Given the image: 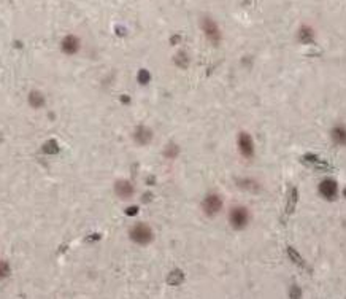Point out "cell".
I'll list each match as a JSON object with an SVG mask.
<instances>
[{
	"mask_svg": "<svg viewBox=\"0 0 346 299\" xmlns=\"http://www.w3.org/2000/svg\"><path fill=\"white\" fill-rule=\"evenodd\" d=\"M130 239L138 245H148L153 240V229L145 223H138L130 229Z\"/></svg>",
	"mask_w": 346,
	"mask_h": 299,
	"instance_id": "1",
	"label": "cell"
},
{
	"mask_svg": "<svg viewBox=\"0 0 346 299\" xmlns=\"http://www.w3.org/2000/svg\"><path fill=\"white\" fill-rule=\"evenodd\" d=\"M230 224H232L234 229H237V231H241V229L246 228V224L250 223V214H248V210L245 207H235L230 212Z\"/></svg>",
	"mask_w": 346,
	"mask_h": 299,
	"instance_id": "2",
	"label": "cell"
},
{
	"mask_svg": "<svg viewBox=\"0 0 346 299\" xmlns=\"http://www.w3.org/2000/svg\"><path fill=\"white\" fill-rule=\"evenodd\" d=\"M202 209H204V214L206 216H215L222 209V199L218 194H208L202 202Z\"/></svg>",
	"mask_w": 346,
	"mask_h": 299,
	"instance_id": "3",
	"label": "cell"
},
{
	"mask_svg": "<svg viewBox=\"0 0 346 299\" xmlns=\"http://www.w3.org/2000/svg\"><path fill=\"white\" fill-rule=\"evenodd\" d=\"M237 143H238V150H240L241 156H245L248 159L254 156V142H252L250 134H246V132H240Z\"/></svg>",
	"mask_w": 346,
	"mask_h": 299,
	"instance_id": "4",
	"label": "cell"
},
{
	"mask_svg": "<svg viewBox=\"0 0 346 299\" xmlns=\"http://www.w3.org/2000/svg\"><path fill=\"white\" fill-rule=\"evenodd\" d=\"M202 29H204L205 37L208 38L211 43H219V40H221V32H219V27L215 21L210 18L202 19Z\"/></svg>",
	"mask_w": 346,
	"mask_h": 299,
	"instance_id": "5",
	"label": "cell"
},
{
	"mask_svg": "<svg viewBox=\"0 0 346 299\" xmlns=\"http://www.w3.org/2000/svg\"><path fill=\"white\" fill-rule=\"evenodd\" d=\"M337 191H338V188H337V182L335 180H332V178H326V180L321 182L319 193L322 194V198H326L329 200L335 199Z\"/></svg>",
	"mask_w": 346,
	"mask_h": 299,
	"instance_id": "6",
	"label": "cell"
},
{
	"mask_svg": "<svg viewBox=\"0 0 346 299\" xmlns=\"http://www.w3.org/2000/svg\"><path fill=\"white\" fill-rule=\"evenodd\" d=\"M114 191H116L119 198L127 199L134 194V186H132V183H129L127 180H118L116 185H114Z\"/></svg>",
	"mask_w": 346,
	"mask_h": 299,
	"instance_id": "7",
	"label": "cell"
},
{
	"mask_svg": "<svg viewBox=\"0 0 346 299\" xmlns=\"http://www.w3.org/2000/svg\"><path fill=\"white\" fill-rule=\"evenodd\" d=\"M79 50V40L73 35H68L62 40V51H64L65 54H75L77 51Z\"/></svg>",
	"mask_w": 346,
	"mask_h": 299,
	"instance_id": "8",
	"label": "cell"
},
{
	"mask_svg": "<svg viewBox=\"0 0 346 299\" xmlns=\"http://www.w3.org/2000/svg\"><path fill=\"white\" fill-rule=\"evenodd\" d=\"M332 140L337 145H346V128L343 126H335L332 129Z\"/></svg>",
	"mask_w": 346,
	"mask_h": 299,
	"instance_id": "9",
	"label": "cell"
},
{
	"mask_svg": "<svg viewBox=\"0 0 346 299\" xmlns=\"http://www.w3.org/2000/svg\"><path fill=\"white\" fill-rule=\"evenodd\" d=\"M299 38H300L302 43H310L311 40H313V32H311V29L310 27H302Z\"/></svg>",
	"mask_w": 346,
	"mask_h": 299,
	"instance_id": "10",
	"label": "cell"
},
{
	"mask_svg": "<svg viewBox=\"0 0 346 299\" xmlns=\"http://www.w3.org/2000/svg\"><path fill=\"white\" fill-rule=\"evenodd\" d=\"M7 274H8V267L5 266V264H0V279H3Z\"/></svg>",
	"mask_w": 346,
	"mask_h": 299,
	"instance_id": "11",
	"label": "cell"
},
{
	"mask_svg": "<svg viewBox=\"0 0 346 299\" xmlns=\"http://www.w3.org/2000/svg\"><path fill=\"white\" fill-rule=\"evenodd\" d=\"M345 196H346V189H345Z\"/></svg>",
	"mask_w": 346,
	"mask_h": 299,
	"instance_id": "12",
	"label": "cell"
}]
</instances>
